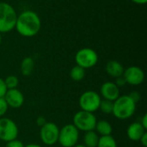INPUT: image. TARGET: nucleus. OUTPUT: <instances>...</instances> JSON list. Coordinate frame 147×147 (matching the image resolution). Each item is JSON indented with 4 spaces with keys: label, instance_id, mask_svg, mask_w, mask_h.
<instances>
[{
    "label": "nucleus",
    "instance_id": "1",
    "mask_svg": "<svg viewBox=\"0 0 147 147\" xmlns=\"http://www.w3.org/2000/svg\"><path fill=\"white\" fill-rule=\"evenodd\" d=\"M41 21L38 14L33 10H24L17 15L15 28L23 37H34L40 30Z\"/></svg>",
    "mask_w": 147,
    "mask_h": 147
},
{
    "label": "nucleus",
    "instance_id": "2",
    "mask_svg": "<svg viewBox=\"0 0 147 147\" xmlns=\"http://www.w3.org/2000/svg\"><path fill=\"white\" fill-rule=\"evenodd\" d=\"M136 104L137 103L134 102L128 95L120 96L114 102L112 114L119 120H127L134 115Z\"/></svg>",
    "mask_w": 147,
    "mask_h": 147
},
{
    "label": "nucleus",
    "instance_id": "3",
    "mask_svg": "<svg viewBox=\"0 0 147 147\" xmlns=\"http://www.w3.org/2000/svg\"><path fill=\"white\" fill-rule=\"evenodd\" d=\"M17 14L14 7L6 3H0V33L5 34L13 30L16 27Z\"/></svg>",
    "mask_w": 147,
    "mask_h": 147
},
{
    "label": "nucleus",
    "instance_id": "4",
    "mask_svg": "<svg viewBox=\"0 0 147 147\" xmlns=\"http://www.w3.org/2000/svg\"><path fill=\"white\" fill-rule=\"evenodd\" d=\"M96 121V117L93 113L80 110L74 115L72 124L77 127L78 131L86 133L95 129Z\"/></svg>",
    "mask_w": 147,
    "mask_h": 147
},
{
    "label": "nucleus",
    "instance_id": "5",
    "mask_svg": "<svg viewBox=\"0 0 147 147\" xmlns=\"http://www.w3.org/2000/svg\"><path fill=\"white\" fill-rule=\"evenodd\" d=\"M75 62L77 65H79L84 69H90L97 64L98 54L92 48L84 47L77 52L75 55Z\"/></svg>",
    "mask_w": 147,
    "mask_h": 147
},
{
    "label": "nucleus",
    "instance_id": "6",
    "mask_svg": "<svg viewBox=\"0 0 147 147\" xmlns=\"http://www.w3.org/2000/svg\"><path fill=\"white\" fill-rule=\"evenodd\" d=\"M79 131L73 124H67L59 129L58 142L63 147H73L78 144Z\"/></svg>",
    "mask_w": 147,
    "mask_h": 147
},
{
    "label": "nucleus",
    "instance_id": "7",
    "mask_svg": "<svg viewBox=\"0 0 147 147\" xmlns=\"http://www.w3.org/2000/svg\"><path fill=\"white\" fill-rule=\"evenodd\" d=\"M100 95L94 90H87L84 92L78 100L81 110L94 113L99 109L101 103Z\"/></svg>",
    "mask_w": 147,
    "mask_h": 147
},
{
    "label": "nucleus",
    "instance_id": "8",
    "mask_svg": "<svg viewBox=\"0 0 147 147\" xmlns=\"http://www.w3.org/2000/svg\"><path fill=\"white\" fill-rule=\"evenodd\" d=\"M18 127L16 123L9 118H0V140L9 142L17 139Z\"/></svg>",
    "mask_w": 147,
    "mask_h": 147
},
{
    "label": "nucleus",
    "instance_id": "9",
    "mask_svg": "<svg viewBox=\"0 0 147 147\" xmlns=\"http://www.w3.org/2000/svg\"><path fill=\"white\" fill-rule=\"evenodd\" d=\"M59 128L53 122H47L40 127V138L46 146H53L58 142Z\"/></svg>",
    "mask_w": 147,
    "mask_h": 147
},
{
    "label": "nucleus",
    "instance_id": "10",
    "mask_svg": "<svg viewBox=\"0 0 147 147\" xmlns=\"http://www.w3.org/2000/svg\"><path fill=\"white\" fill-rule=\"evenodd\" d=\"M122 76L125 78L126 83L133 86L140 85L145 80L144 71L140 67L135 65H132L125 69Z\"/></svg>",
    "mask_w": 147,
    "mask_h": 147
},
{
    "label": "nucleus",
    "instance_id": "11",
    "mask_svg": "<svg viewBox=\"0 0 147 147\" xmlns=\"http://www.w3.org/2000/svg\"><path fill=\"white\" fill-rule=\"evenodd\" d=\"M3 99L5 100L8 107L12 109H18L22 107L24 102L23 94L17 89L8 90Z\"/></svg>",
    "mask_w": 147,
    "mask_h": 147
},
{
    "label": "nucleus",
    "instance_id": "12",
    "mask_svg": "<svg viewBox=\"0 0 147 147\" xmlns=\"http://www.w3.org/2000/svg\"><path fill=\"white\" fill-rule=\"evenodd\" d=\"M101 95L106 100L115 102L120 96V88L113 82H105L100 89Z\"/></svg>",
    "mask_w": 147,
    "mask_h": 147
},
{
    "label": "nucleus",
    "instance_id": "13",
    "mask_svg": "<svg viewBox=\"0 0 147 147\" xmlns=\"http://www.w3.org/2000/svg\"><path fill=\"white\" fill-rule=\"evenodd\" d=\"M146 133V129L141 126L140 122L131 123L127 129V135L132 141H140L142 135Z\"/></svg>",
    "mask_w": 147,
    "mask_h": 147
},
{
    "label": "nucleus",
    "instance_id": "14",
    "mask_svg": "<svg viewBox=\"0 0 147 147\" xmlns=\"http://www.w3.org/2000/svg\"><path fill=\"white\" fill-rule=\"evenodd\" d=\"M123 65L117 60H109L105 66L106 72L112 78H119L123 75L124 72Z\"/></svg>",
    "mask_w": 147,
    "mask_h": 147
},
{
    "label": "nucleus",
    "instance_id": "15",
    "mask_svg": "<svg viewBox=\"0 0 147 147\" xmlns=\"http://www.w3.org/2000/svg\"><path fill=\"white\" fill-rule=\"evenodd\" d=\"M95 132L101 136H108V135H111L112 132H113V128L111 124L105 121V120H102L99 121H96V127H95Z\"/></svg>",
    "mask_w": 147,
    "mask_h": 147
},
{
    "label": "nucleus",
    "instance_id": "16",
    "mask_svg": "<svg viewBox=\"0 0 147 147\" xmlns=\"http://www.w3.org/2000/svg\"><path fill=\"white\" fill-rule=\"evenodd\" d=\"M34 68V62L31 57H26L21 63V72L23 76H29L32 74Z\"/></svg>",
    "mask_w": 147,
    "mask_h": 147
},
{
    "label": "nucleus",
    "instance_id": "17",
    "mask_svg": "<svg viewBox=\"0 0 147 147\" xmlns=\"http://www.w3.org/2000/svg\"><path fill=\"white\" fill-rule=\"evenodd\" d=\"M99 138V135L95 132V130L86 132L84 136V145L86 147H96Z\"/></svg>",
    "mask_w": 147,
    "mask_h": 147
},
{
    "label": "nucleus",
    "instance_id": "18",
    "mask_svg": "<svg viewBox=\"0 0 147 147\" xmlns=\"http://www.w3.org/2000/svg\"><path fill=\"white\" fill-rule=\"evenodd\" d=\"M70 77L72 80L79 82L83 80L85 77V69L76 65L75 66L71 68L70 71Z\"/></svg>",
    "mask_w": 147,
    "mask_h": 147
},
{
    "label": "nucleus",
    "instance_id": "19",
    "mask_svg": "<svg viewBox=\"0 0 147 147\" xmlns=\"http://www.w3.org/2000/svg\"><path fill=\"white\" fill-rule=\"evenodd\" d=\"M96 147H117V143L112 135L101 136Z\"/></svg>",
    "mask_w": 147,
    "mask_h": 147
},
{
    "label": "nucleus",
    "instance_id": "20",
    "mask_svg": "<svg viewBox=\"0 0 147 147\" xmlns=\"http://www.w3.org/2000/svg\"><path fill=\"white\" fill-rule=\"evenodd\" d=\"M113 107H114V102L103 99L101 100L99 109L106 115H110L113 113Z\"/></svg>",
    "mask_w": 147,
    "mask_h": 147
},
{
    "label": "nucleus",
    "instance_id": "21",
    "mask_svg": "<svg viewBox=\"0 0 147 147\" xmlns=\"http://www.w3.org/2000/svg\"><path fill=\"white\" fill-rule=\"evenodd\" d=\"M4 80L5 85L7 87L8 90H11V89H16L18 84H19V80L17 78L16 76L14 75H9Z\"/></svg>",
    "mask_w": 147,
    "mask_h": 147
},
{
    "label": "nucleus",
    "instance_id": "22",
    "mask_svg": "<svg viewBox=\"0 0 147 147\" xmlns=\"http://www.w3.org/2000/svg\"><path fill=\"white\" fill-rule=\"evenodd\" d=\"M9 107L3 98H0V118H2L7 112Z\"/></svg>",
    "mask_w": 147,
    "mask_h": 147
},
{
    "label": "nucleus",
    "instance_id": "23",
    "mask_svg": "<svg viewBox=\"0 0 147 147\" xmlns=\"http://www.w3.org/2000/svg\"><path fill=\"white\" fill-rule=\"evenodd\" d=\"M25 146L23 145V143L20 140H18L17 139L6 142V146L5 147H24Z\"/></svg>",
    "mask_w": 147,
    "mask_h": 147
},
{
    "label": "nucleus",
    "instance_id": "24",
    "mask_svg": "<svg viewBox=\"0 0 147 147\" xmlns=\"http://www.w3.org/2000/svg\"><path fill=\"white\" fill-rule=\"evenodd\" d=\"M8 89L5 85L4 80L0 78V98H3L4 95L6 94Z\"/></svg>",
    "mask_w": 147,
    "mask_h": 147
},
{
    "label": "nucleus",
    "instance_id": "25",
    "mask_svg": "<svg viewBox=\"0 0 147 147\" xmlns=\"http://www.w3.org/2000/svg\"><path fill=\"white\" fill-rule=\"evenodd\" d=\"M129 96H130V98L134 101V102H135L136 103L140 100V94L138 92V91H132L129 95H128Z\"/></svg>",
    "mask_w": 147,
    "mask_h": 147
},
{
    "label": "nucleus",
    "instance_id": "26",
    "mask_svg": "<svg viewBox=\"0 0 147 147\" xmlns=\"http://www.w3.org/2000/svg\"><path fill=\"white\" fill-rule=\"evenodd\" d=\"M115 84L119 88L123 87L124 85H126V84H127L126 80H125V78H123V76H121V77H119V78H116Z\"/></svg>",
    "mask_w": 147,
    "mask_h": 147
},
{
    "label": "nucleus",
    "instance_id": "27",
    "mask_svg": "<svg viewBox=\"0 0 147 147\" xmlns=\"http://www.w3.org/2000/svg\"><path fill=\"white\" fill-rule=\"evenodd\" d=\"M46 123H47V121H46L45 117H43V116H39V117H37V119H36V124H37L39 127H41L44 126Z\"/></svg>",
    "mask_w": 147,
    "mask_h": 147
},
{
    "label": "nucleus",
    "instance_id": "28",
    "mask_svg": "<svg viewBox=\"0 0 147 147\" xmlns=\"http://www.w3.org/2000/svg\"><path fill=\"white\" fill-rule=\"evenodd\" d=\"M140 143H141V145H142L144 147L147 146V133L146 132L142 135V137L140 138Z\"/></svg>",
    "mask_w": 147,
    "mask_h": 147
},
{
    "label": "nucleus",
    "instance_id": "29",
    "mask_svg": "<svg viewBox=\"0 0 147 147\" xmlns=\"http://www.w3.org/2000/svg\"><path fill=\"white\" fill-rule=\"evenodd\" d=\"M140 124H141V126L146 130L147 129V115L146 114H145L144 115H143V117H142V119H141V121L140 122Z\"/></svg>",
    "mask_w": 147,
    "mask_h": 147
},
{
    "label": "nucleus",
    "instance_id": "30",
    "mask_svg": "<svg viewBox=\"0 0 147 147\" xmlns=\"http://www.w3.org/2000/svg\"><path fill=\"white\" fill-rule=\"evenodd\" d=\"M131 1L134 2V3H136V4H140V5L146 4L147 3V0H131Z\"/></svg>",
    "mask_w": 147,
    "mask_h": 147
},
{
    "label": "nucleus",
    "instance_id": "31",
    "mask_svg": "<svg viewBox=\"0 0 147 147\" xmlns=\"http://www.w3.org/2000/svg\"><path fill=\"white\" fill-rule=\"evenodd\" d=\"M24 147H41L40 146L37 145V144H28L27 146H25Z\"/></svg>",
    "mask_w": 147,
    "mask_h": 147
},
{
    "label": "nucleus",
    "instance_id": "32",
    "mask_svg": "<svg viewBox=\"0 0 147 147\" xmlns=\"http://www.w3.org/2000/svg\"><path fill=\"white\" fill-rule=\"evenodd\" d=\"M73 147H86V146H85L84 145H78V144H77L75 146H73Z\"/></svg>",
    "mask_w": 147,
    "mask_h": 147
},
{
    "label": "nucleus",
    "instance_id": "33",
    "mask_svg": "<svg viewBox=\"0 0 147 147\" xmlns=\"http://www.w3.org/2000/svg\"><path fill=\"white\" fill-rule=\"evenodd\" d=\"M1 43H2V34L0 33V46H1Z\"/></svg>",
    "mask_w": 147,
    "mask_h": 147
}]
</instances>
